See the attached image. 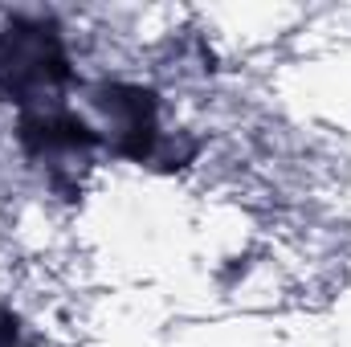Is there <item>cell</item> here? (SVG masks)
<instances>
[{
	"instance_id": "obj_1",
	"label": "cell",
	"mask_w": 351,
	"mask_h": 347,
	"mask_svg": "<svg viewBox=\"0 0 351 347\" xmlns=\"http://www.w3.org/2000/svg\"><path fill=\"white\" fill-rule=\"evenodd\" d=\"M74 66L62 29L41 16H8L0 29V102L29 110H62Z\"/></svg>"
},
{
	"instance_id": "obj_2",
	"label": "cell",
	"mask_w": 351,
	"mask_h": 347,
	"mask_svg": "<svg viewBox=\"0 0 351 347\" xmlns=\"http://www.w3.org/2000/svg\"><path fill=\"white\" fill-rule=\"evenodd\" d=\"M90 106L102 110L106 119L102 143H110L119 156L135 164H147L160 156L164 131H160V106L152 90L127 86V82H98L90 86Z\"/></svg>"
},
{
	"instance_id": "obj_3",
	"label": "cell",
	"mask_w": 351,
	"mask_h": 347,
	"mask_svg": "<svg viewBox=\"0 0 351 347\" xmlns=\"http://www.w3.org/2000/svg\"><path fill=\"white\" fill-rule=\"evenodd\" d=\"M0 347H21L16 323H12V315H4V311H0Z\"/></svg>"
}]
</instances>
